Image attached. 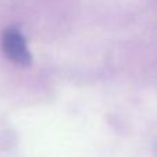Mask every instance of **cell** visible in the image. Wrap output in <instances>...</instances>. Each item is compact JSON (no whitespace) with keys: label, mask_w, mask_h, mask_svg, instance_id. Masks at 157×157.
Wrapping results in <instances>:
<instances>
[{"label":"cell","mask_w":157,"mask_h":157,"mask_svg":"<svg viewBox=\"0 0 157 157\" xmlns=\"http://www.w3.org/2000/svg\"><path fill=\"white\" fill-rule=\"evenodd\" d=\"M2 46H3V52L6 53V56L15 64H31V53L28 50L27 42L17 28H9L4 31L2 36Z\"/></svg>","instance_id":"1"}]
</instances>
